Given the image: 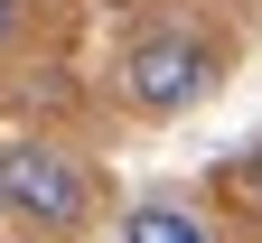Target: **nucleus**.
Here are the masks:
<instances>
[{"label": "nucleus", "mask_w": 262, "mask_h": 243, "mask_svg": "<svg viewBox=\"0 0 262 243\" xmlns=\"http://www.w3.org/2000/svg\"><path fill=\"white\" fill-rule=\"evenodd\" d=\"M206 94H215V47L196 38V28H150V38L122 47V103H131V113L178 122Z\"/></svg>", "instance_id": "1"}, {"label": "nucleus", "mask_w": 262, "mask_h": 243, "mask_svg": "<svg viewBox=\"0 0 262 243\" xmlns=\"http://www.w3.org/2000/svg\"><path fill=\"white\" fill-rule=\"evenodd\" d=\"M0 215H19L28 234H75L94 215V178L47 141H10L0 150Z\"/></svg>", "instance_id": "2"}, {"label": "nucleus", "mask_w": 262, "mask_h": 243, "mask_svg": "<svg viewBox=\"0 0 262 243\" xmlns=\"http://www.w3.org/2000/svg\"><path fill=\"white\" fill-rule=\"evenodd\" d=\"M122 243H206V225L187 206H131L122 215Z\"/></svg>", "instance_id": "3"}, {"label": "nucleus", "mask_w": 262, "mask_h": 243, "mask_svg": "<svg viewBox=\"0 0 262 243\" xmlns=\"http://www.w3.org/2000/svg\"><path fill=\"white\" fill-rule=\"evenodd\" d=\"M19 28H28V0H0V47H10Z\"/></svg>", "instance_id": "4"}, {"label": "nucleus", "mask_w": 262, "mask_h": 243, "mask_svg": "<svg viewBox=\"0 0 262 243\" xmlns=\"http://www.w3.org/2000/svg\"><path fill=\"white\" fill-rule=\"evenodd\" d=\"M234 187H244V196H253V206H262V150H253V159H244V168H234Z\"/></svg>", "instance_id": "5"}]
</instances>
